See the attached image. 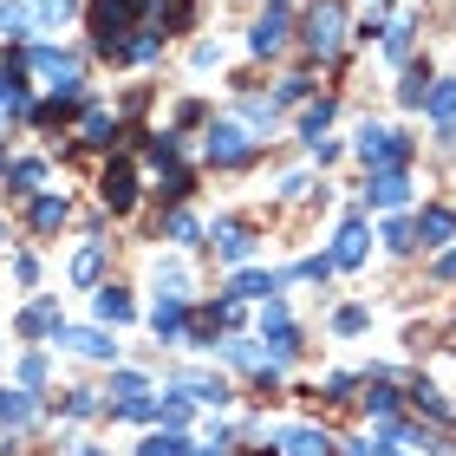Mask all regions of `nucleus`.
Wrapping results in <instances>:
<instances>
[{"label": "nucleus", "instance_id": "obj_35", "mask_svg": "<svg viewBox=\"0 0 456 456\" xmlns=\"http://www.w3.org/2000/svg\"><path fill=\"white\" fill-rule=\"evenodd\" d=\"M78 137H86V143H111V137H118L111 111H98V105H92V111H86V124H78Z\"/></svg>", "mask_w": 456, "mask_h": 456}, {"label": "nucleus", "instance_id": "obj_36", "mask_svg": "<svg viewBox=\"0 0 456 456\" xmlns=\"http://www.w3.org/2000/svg\"><path fill=\"white\" fill-rule=\"evenodd\" d=\"M66 209H72L66 196H39V202H33V228H59V222H66Z\"/></svg>", "mask_w": 456, "mask_h": 456}, {"label": "nucleus", "instance_id": "obj_24", "mask_svg": "<svg viewBox=\"0 0 456 456\" xmlns=\"http://www.w3.org/2000/svg\"><path fill=\"white\" fill-rule=\"evenodd\" d=\"M411 33H418V20H391V27H385V59H391V66H404V59H411Z\"/></svg>", "mask_w": 456, "mask_h": 456}, {"label": "nucleus", "instance_id": "obj_44", "mask_svg": "<svg viewBox=\"0 0 456 456\" xmlns=\"http://www.w3.org/2000/svg\"><path fill=\"white\" fill-rule=\"evenodd\" d=\"M294 274H300V281H326V274H333V255H306Z\"/></svg>", "mask_w": 456, "mask_h": 456}, {"label": "nucleus", "instance_id": "obj_50", "mask_svg": "<svg viewBox=\"0 0 456 456\" xmlns=\"http://www.w3.org/2000/svg\"><path fill=\"white\" fill-rule=\"evenodd\" d=\"M0 241H7V228H0Z\"/></svg>", "mask_w": 456, "mask_h": 456}, {"label": "nucleus", "instance_id": "obj_1", "mask_svg": "<svg viewBox=\"0 0 456 456\" xmlns=\"http://www.w3.org/2000/svg\"><path fill=\"white\" fill-rule=\"evenodd\" d=\"M163 7V0H92V46L118 59L124 53V39L137 33V20H151Z\"/></svg>", "mask_w": 456, "mask_h": 456}, {"label": "nucleus", "instance_id": "obj_34", "mask_svg": "<svg viewBox=\"0 0 456 456\" xmlns=\"http://www.w3.org/2000/svg\"><path fill=\"white\" fill-rule=\"evenodd\" d=\"M190 411H196L190 391H183V398H163V404H157V424H163V430H183V424H190Z\"/></svg>", "mask_w": 456, "mask_h": 456}, {"label": "nucleus", "instance_id": "obj_48", "mask_svg": "<svg viewBox=\"0 0 456 456\" xmlns=\"http://www.w3.org/2000/svg\"><path fill=\"white\" fill-rule=\"evenodd\" d=\"M190 456H222V444H202V450H190Z\"/></svg>", "mask_w": 456, "mask_h": 456}, {"label": "nucleus", "instance_id": "obj_2", "mask_svg": "<svg viewBox=\"0 0 456 456\" xmlns=\"http://www.w3.org/2000/svg\"><path fill=\"white\" fill-rule=\"evenodd\" d=\"M352 151H359L365 170H404L411 163V137L391 131V124H365V131L352 137Z\"/></svg>", "mask_w": 456, "mask_h": 456}, {"label": "nucleus", "instance_id": "obj_47", "mask_svg": "<svg viewBox=\"0 0 456 456\" xmlns=\"http://www.w3.org/2000/svg\"><path fill=\"white\" fill-rule=\"evenodd\" d=\"M346 456H371V437H352V444H346Z\"/></svg>", "mask_w": 456, "mask_h": 456}, {"label": "nucleus", "instance_id": "obj_21", "mask_svg": "<svg viewBox=\"0 0 456 456\" xmlns=\"http://www.w3.org/2000/svg\"><path fill=\"white\" fill-rule=\"evenodd\" d=\"M33 391H7V385H0V424H7V430H20V424H33Z\"/></svg>", "mask_w": 456, "mask_h": 456}, {"label": "nucleus", "instance_id": "obj_16", "mask_svg": "<svg viewBox=\"0 0 456 456\" xmlns=\"http://www.w3.org/2000/svg\"><path fill=\"white\" fill-rule=\"evenodd\" d=\"M20 333H27V339H59V333H66V320H59V300H33L27 314H20Z\"/></svg>", "mask_w": 456, "mask_h": 456}, {"label": "nucleus", "instance_id": "obj_6", "mask_svg": "<svg viewBox=\"0 0 456 456\" xmlns=\"http://www.w3.org/2000/svg\"><path fill=\"white\" fill-rule=\"evenodd\" d=\"M261 339H267V359H281V365L300 352V333H294V320H287V300L261 306Z\"/></svg>", "mask_w": 456, "mask_h": 456}, {"label": "nucleus", "instance_id": "obj_45", "mask_svg": "<svg viewBox=\"0 0 456 456\" xmlns=\"http://www.w3.org/2000/svg\"><path fill=\"white\" fill-rule=\"evenodd\" d=\"M92 411H98V391H72L66 398V418H92Z\"/></svg>", "mask_w": 456, "mask_h": 456}, {"label": "nucleus", "instance_id": "obj_28", "mask_svg": "<svg viewBox=\"0 0 456 456\" xmlns=\"http://www.w3.org/2000/svg\"><path fill=\"white\" fill-rule=\"evenodd\" d=\"M424 98H430V72H424V66H411V72H404V86H398V105H404V111H424Z\"/></svg>", "mask_w": 456, "mask_h": 456}, {"label": "nucleus", "instance_id": "obj_27", "mask_svg": "<svg viewBox=\"0 0 456 456\" xmlns=\"http://www.w3.org/2000/svg\"><path fill=\"white\" fill-rule=\"evenodd\" d=\"M379 241L391 248V255H411V248H418V222H404V216H391V222L379 228Z\"/></svg>", "mask_w": 456, "mask_h": 456}, {"label": "nucleus", "instance_id": "obj_10", "mask_svg": "<svg viewBox=\"0 0 456 456\" xmlns=\"http://www.w3.org/2000/svg\"><path fill=\"white\" fill-rule=\"evenodd\" d=\"M151 333H157L163 346H176L183 333H190V306H183L176 294H157V306H151Z\"/></svg>", "mask_w": 456, "mask_h": 456}, {"label": "nucleus", "instance_id": "obj_49", "mask_svg": "<svg viewBox=\"0 0 456 456\" xmlns=\"http://www.w3.org/2000/svg\"><path fill=\"white\" fill-rule=\"evenodd\" d=\"M72 456H105V450H92V444H78V450H72Z\"/></svg>", "mask_w": 456, "mask_h": 456}, {"label": "nucleus", "instance_id": "obj_8", "mask_svg": "<svg viewBox=\"0 0 456 456\" xmlns=\"http://www.w3.org/2000/svg\"><path fill=\"white\" fill-rule=\"evenodd\" d=\"M326 255H333V267H365V255H371V228H365V216H346Z\"/></svg>", "mask_w": 456, "mask_h": 456}, {"label": "nucleus", "instance_id": "obj_32", "mask_svg": "<svg viewBox=\"0 0 456 456\" xmlns=\"http://www.w3.org/2000/svg\"><path fill=\"white\" fill-rule=\"evenodd\" d=\"M105 398H118V411H124V404H137V398H151V385H143V379H137V371H118V379H111V391H105Z\"/></svg>", "mask_w": 456, "mask_h": 456}, {"label": "nucleus", "instance_id": "obj_20", "mask_svg": "<svg viewBox=\"0 0 456 456\" xmlns=\"http://www.w3.org/2000/svg\"><path fill=\"white\" fill-rule=\"evenodd\" d=\"M424 111H430V124H456V78H430Z\"/></svg>", "mask_w": 456, "mask_h": 456}, {"label": "nucleus", "instance_id": "obj_14", "mask_svg": "<svg viewBox=\"0 0 456 456\" xmlns=\"http://www.w3.org/2000/svg\"><path fill=\"white\" fill-rule=\"evenodd\" d=\"M450 241H456V209L430 202V209L418 216V248H450Z\"/></svg>", "mask_w": 456, "mask_h": 456}, {"label": "nucleus", "instance_id": "obj_26", "mask_svg": "<svg viewBox=\"0 0 456 456\" xmlns=\"http://www.w3.org/2000/svg\"><path fill=\"white\" fill-rule=\"evenodd\" d=\"M98 274H105V248L92 241V248H78V255H72V281L78 287H98Z\"/></svg>", "mask_w": 456, "mask_h": 456}, {"label": "nucleus", "instance_id": "obj_33", "mask_svg": "<svg viewBox=\"0 0 456 456\" xmlns=\"http://www.w3.org/2000/svg\"><path fill=\"white\" fill-rule=\"evenodd\" d=\"M241 124H248V131H274V124H281V105H267V98H248V105H241Z\"/></svg>", "mask_w": 456, "mask_h": 456}, {"label": "nucleus", "instance_id": "obj_38", "mask_svg": "<svg viewBox=\"0 0 456 456\" xmlns=\"http://www.w3.org/2000/svg\"><path fill=\"white\" fill-rule=\"evenodd\" d=\"M157 287H163V294H176V300H183V294H190V274H183L176 261H157Z\"/></svg>", "mask_w": 456, "mask_h": 456}, {"label": "nucleus", "instance_id": "obj_30", "mask_svg": "<svg viewBox=\"0 0 456 456\" xmlns=\"http://www.w3.org/2000/svg\"><path fill=\"white\" fill-rule=\"evenodd\" d=\"M333 111H339L333 98H320V105H306V118H300V137H306V143H320V137H326V124H333Z\"/></svg>", "mask_w": 456, "mask_h": 456}, {"label": "nucleus", "instance_id": "obj_18", "mask_svg": "<svg viewBox=\"0 0 456 456\" xmlns=\"http://www.w3.org/2000/svg\"><path fill=\"white\" fill-rule=\"evenodd\" d=\"M216 255H222L228 267H241L248 255H255V235H248L241 222H216Z\"/></svg>", "mask_w": 456, "mask_h": 456}, {"label": "nucleus", "instance_id": "obj_11", "mask_svg": "<svg viewBox=\"0 0 456 456\" xmlns=\"http://www.w3.org/2000/svg\"><path fill=\"white\" fill-rule=\"evenodd\" d=\"M98 196H105V209H131V202H137V163H111V170H105V183H98Z\"/></svg>", "mask_w": 456, "mask_h": 456}, {"label": "nucleus", "instance_id": "obj_9", "mask_svg": "<svg viewBox=\"0 0 456 456\" xmlns=\"http://www.w3.org/2000/svg\"><path fill=\"white\" fill-rule=\"evenodd\" d=\"M287 46V0H267V13L248 27V53L267 59V53H281Z\"/></svg>", "mask_w": 456, "mask_h": 456}, {"label": "nucleus", "instance_id": "obj_39", "mask_svg": "<svg viewBox=\"0 0 456 456\" xmlns=\"http://www.w3.org/2000/svg\"><path fill=\"white\" fill-rule=\"evenodd\" d=\"M7 183H13V190H33V183H46V163H39V157L13 163V170H7Z\"/></svg>", "mask_w": 456, "mask_h": 456}, {"label": "nucleus", "instance_id": "obj_42", "mask_svg": "<svg viewBox=\"0 0 456 456\" xmlns=\"http://www.w3.org/2000/svg\"><path fill=\"white\" fill-rule=\"evenodd\" d=\"M163 235H170V241H196L202 228H196V216H183V209H170V222H163Z\"/></svg>", "mask_w": 456, "mask_h": 456}, {"label": "nucleus", "instance_id": "obj_46", "mask_svg": "<svg viewBox=\"0 0 456 456\" xmlns=\"http://www.w3.org/2000/svg\"><path fill=\"white\" fill-rule=\"evenodd\" d=\"M437 281H456V248H444V255H437Z\"/></svg>", "mask_w": 456, "mask_h": 456}, {"label": "nucleus", "instance_id": "obj_29", "mask_svg": "<svg viewBox=\"0 0 456 456\" xmlns=\"http://www.w3.org/2000/svg\"><path fill=\"white\" fill-rule=\"evenodd\" d=\"M196 444H183V430H157V437H143L137 456H190Z\"/></svg>", "mask_w": 456, "mask_h": 456}, {"label": "nucleus", "instance_id": "obj_17", "mask_svg": "<svg viewBox=\"0 0 456 456\" xmlns=\"http://www.w3.org/2000/svg\"><path fill=\"white\" fill-rule=\"evenodd\" d=\"M228 294H235V300H274L281 294V274H267V267H241V274L228 281Z\"/></svg>", "mask_w": 456, "mask_h": 456}, {"label": "nucleus", "instance_id": "obj_23", "mask_svg": "<svg viewBox=\"0 0 456 456\" xmlns=\"http://www.w3.org/2000/svg\"><path fill=\"white\" fill-rule=\"evenodd\" d=\"M183 391H190L196 404H209V411H222V404H228V385H222V379H209V371H190V379H183Z\"/></svg>", "mask_w": 456, "mask_h": 456}, {"label": "nucleus", "instance_id": "obj_3", "mask_svg": "<svg viewBox=\"0 0 456 456\" xmlns=\"http://www.w3.org/2000/svg\"><path fill=\"white\" fill-rule=\"evenodd\" d=\"M20 66L39 72L59 98H78V92H86V78H78V59H72V53H59V46H27V53H20Z\"/></svg>", "mask_w": 456, "mask_h": 456}, {"label": "nucleus", "instance_id": "obj_12", "mask_svg": "<svg viewBox=\"0 0 456 456\" xmlns=\"http://www.w3.org/2000/svg\"><path fill=\"white\" fill-rule=\"evenodd\" d=\"M216 352H222V359H228V365H241V371H255V379H274V371H281V359H267V352H261L255 339H222Z\"/></svg>", "mask_w": 456, "mask_h": 456}, {"label": "nucleus", "instance_id": "obj_31", "mask_svg": "<svg viewBox=\"0 0 456 456\" xmlns=\"http://www.w3.org/2000/svg\"><path fill=\"white\" fill-rule=\"evenodd\" d=\"M20 33H33V13L20 0H0V39H20Z\"/></svg>", "mask_w": 456, "mask_h": 456}, {"label": "nucleus", "instance_id": "obj_15", "mask_svg": "<svg viewBox=\"0 0 456 456\" xmlns=\"http://www.w3.org/2000/svg\"><path fill=\"white\" fill-rule=\"evenodd\" d=\"M274 444H281L287 456H333V437H326V430H306V424L274 430Z\"/></svg>", "mask_w": 456, "mask_h": 456}, {"label": "nucleus", "instance_id": "obj_37", "mask_svg": "<svg viewBox=\"0 0 456 456\" xmlns=\"http://www.w3.org/2000/svg\"><path fill=\"white\" fill-rule=\"evenodd\" d=\"M33 33H46V27H59V20H66V0H33Z\"/></svg>", "mask_w": 456, "mask_h": 456}, {"label": "nucleus", "instance_id": "obj_25", "mask_svg": "<svg viewBox=\"0 0 456 456\" xmlns=\"http://www.w3.org/2000/svg\"><path fill=\"white\" fill-rule=\"evenodd\" d=\"M131 314H137V306H131L124 287H98V320H105V326H124Z\"/></svg>", "mask_w": 456, "mask_h": 456}, {"label": "nucleus", "instance_id": "obj_5", "mask_svg": "<svg viewBox=\"0 0 456 456\" xmlns=\"http://www.w3.org/2000/svg\"><path fill=\"white\" fill-rule=\"evenodd\" d=\"M202 151H209V163H222V170H235V163H248L255 157V131H248V124H209V143H202Z\"/></svg>", "mask_w": 456, "mask_h": 456}, {"label": "nucleus", "instance_id": "obj_41", "mask_svg": "<svg viewBox=\"0 0 456 456\" xmlns=\"http://www.w3.org/2000/svg\"><path fill=\"white\" fill-rule=\"evenodd\" d=\"M411 404H418V411H430V418H444V391H437V385H424V379L411 385Z\"/></svg>", "mask_w": 456, "mask_h": 456}, {"label": "nucleus", "instance_id": "obj_19", "mask_svg": "<svg viewBox=\"0 0 456 456\" xmlns=\"http://www.w3.org/2000/svg\"><path fill=\"white\" fill-rule=\"evenodd\" d=\"M157 53H163V27H137L131 39H124V53H118V59H124V66H151Z\"/></svg>", "mask_w": 456, "mask_h": 456}, {"label": "nucleus", "instance_id": "obj_13", "mask_svg": "<svg viewBox=\"0 0 456 456\" xmlns=\"http://www.w3.org/2000/svg\"><path fill=\"white\" fill-rule=\"evenodd\" d=\"M59 346L86 352V359H118V339L105 333V326H66V333H59Z\"/></svg>", "mask_w": 456, "mask_h": 456}, {"label": "nucleus", "instance_id": "obj_7", "mask_svg": "<svg viewBox=\"0 0 456 456\" xmlns=\"http://www.w3.org/2000/svg\"><path fill=\"white\" fill-rule=\"evenodd\" d=\"M404 202H411V176L404 170H365V209L398 216Z\"/></svg>", "mask_w": 456, "mask_h": 456}, {"label": "nucleus", "instance_id": "obj_22", "mask_svg": "<svg viewBox=\"0 0 456 456\" xmlns=\"http://www.w3.org/2000/svg\"><path fill=\"white\" fill-rule=\"evenodd\" d=\"M359 404H365L379 424H391V418H398V391H391L385 379H365V398H359Z\"/></svg>", "mask_w": 456, "mask_h": 456}, {"label": "nucleus", "instance_id": "obj_4", "mask_svg": "<svg viewBox=\"0 0 456 456\" xmlns=\"http://www.w3.org/2000/svg\"><path fill=\"white\" fill-rule=\"evenodd\" d=\"M300 39H306V53H314V59H333L346 46V7H339V0H314Z\"/></svg>", "mask_w": 456, "mask_h": 456}, {"label": "nucleus", "instance_id": "obj_43", "mask_svg": "<svg viewBox=\"0 0 456 456\" xmlns=\"http://www.w3.org/2000/svg\"><path fill=\"white\" fill-rule=\"evenodd\" d=\"M20 385H46V359H39V352H27V359H20Z\"/></svg>", "mask_w": 456, "mask_h": 456}, {"label": "nucleus", "instance_id": "obj_40", "mask_svg": "<svg viewBox=\"0 0 456 456\" xmlns=\"http://www.w3.org/2000/svg\"><path fill=\"white\" fill-rule=\"evenodd\" d=\"M365 326H371V314H365V306H339V314H333V333H365Z\"/></svg>", "mask_w": 456, "mask_h": 456}]
</instances>
